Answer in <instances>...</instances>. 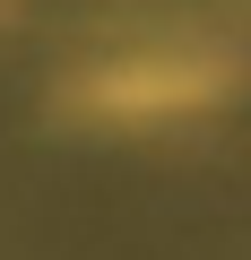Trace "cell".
<instances>
[{
    "label": "cell",
    "mask_w": 251,
    "mask_h": 260,
    "mask_svg": "<svg viewBox=\"0 0 251 260\" xmlns=\"http://www.w3.org/2000/svg\"><path fill=\"white\" fill-rule=\"evenodd\" d=\"M208 78H217V61H130L104 78V95L121 113H182L191 95H208Z\"/></svg>",
    "instance_id": "cell-1"
}]
</instances>
